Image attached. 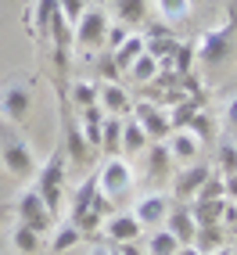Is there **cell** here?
<instances>
[{
	"mask_svg": "<svg viewBox=\"0 0 237 255\" xmlns=\"http://www.w3.org/2000/svg\"><path fill=\"white\" fill-rule=\"evenodd\" d=\"M65 165H69V158H65V147L58 140V147L50 151V158L43 165H36V176H32V187H36V194L43 198V205L50 216H61V194H65Z\"/></svg>",
	"mask_w": 237,
	"mask_h": 255,
	"instance_id": "6da1fadb",
	"label": "cell"
},
{
	"mask_svg": "<svg viewBox=\"0 0 237 255\" xmlns=\"http://www.w3.org/2000/svg\"><path fill=\"white\" fill-rule=\"evenodd\" d=\"M234 32H237V7L230 4V7H227V18L198 36L194 58H198L201 65H223V61L234 54Z\"/></svg>",
	"mask_w": 237,
	"mask_h": 255,
	"instance_id": "7a4b0ae2",
	"label": "cell"
},
{
	"mask_svg": "<svg viewBox=\"0 0 237 255\" xmlns=\"http://www.w3.org/2000/svg\"><path fill=\"white\" fill-rule=\"evenodd\" d=\"M32 101H36L32 79H7L0 87V119L11 123V126H25L29 112H32Z\"/></svg>",
	"mask_w": 237,
	"mask_h": 255,
	"instance_id": "3957f363",
	"label": "cell"
},
{
	"mask_svg": "<svg viewBox=\"0 0 237 255\" xmlns=\"http://www.w3.org/2000/svg\"><path fill=\"white\" fill-rule=\"evenodd\" d=\"M97 191H101V198H108V201H122L133 191V165L122 155L105 158V165L97 169Z\"/></svg>",
	"mask_w": 237,
	"mask_h": 255,
	"instance_id": "277c9868",
	"label": "cell"
},
{
	"mask_svg": "<svg viewBox=\"0 0 237 255\" xmlns=\"http://www.w3.org/2000/svg\"><path fill=\"white\" fill-rule=\"evenodd\" d=\"M105 32H108V14L101 7H87L79 14V22L72 25V47H79L83 54L105 47Z\"/></svg>",
	"mask_w": 237,
	"mask_h": 255,
	"instance_id": "5b68a950",
	"label": "cell"
},
{
	"mask_svg": "<svg viewBox=\"0 0 237 255\" xmlns=\"http://www.w3.org/2000/svg\"><path fill=\"white\" fill-rule=\"evenodd\" d=\"M14 212H18V223L32 227L36 234H50V230H54V223H58V219L47 212L43 198L36 194V187H25V191L18 194V201H14Z\"/></svg>",
	"mask_w": 237,
	"mask_h": 255,
	"instance_id": "8992f818",
	"label": "cell"
},
{
	"mask_svg": "<svg viewBox=\"0 0 237 255\" xmlns=\"http://www.w3.org/2000/svg\"><path fill=\"white\" fill-rule=\"evenodd\" d=\"M0 165L7 169L14 180H32L36 176V158H32V147L25 140H4L0 144Z\"/></svg>",
	"mask_w": 237,
	"mask_h": 255,
	"instance_id": "52a82bcc",
	"label": "cell"
},
{
	"mask_svg": "<svg viewBox=\"0 0 237 255\" xmlns=\"http://www.w3.org/2000/svg\"><path fill=\"white\" fill-rule=\"evenodd\" d=\"M129 119L137 123L144 133H147V140H165L169 133H173V123H169V112L158 108V105H147V101H140V105H133Z\"/></svg>",
	"mask_w": 237,
	"mask_h": 255,
	"instance_id": "ba28073f",
	"label": "cell"
},
{
	"mask_svg": "<svg viewBox=\"0 0 237 255\" xmlns=\"http://www.w3.org/2000/svg\"><path fill=\"white\" fill-rule=\"evenodd\" d=\"M101 234H105L108 241H115V245H129V241H137L144 234V227L137 223L133 212H112L105 223H101Z\"/></svg>",
	"mask_w": 237,
	"mask_h": 255,
	"instance_id": "9c48e42d",
	"label": "cell"
},
{
	"mask_svg": "<svg viewBox=\"0 0 237 255\" xmlns=\"http://www.w3.org/2000/svg\"><path fill=\"white\" fill-rule=\"evenodd\" d=\"M209 173H212V169L201 165V162H187L183 169H176V176H173V194H176V201H191V198L198 194V187L209 180Z\"/></svg>",
	"mask_w": 237,
	"mask_h": 255,
	"instance_id": "30bf717a",
	"label": "cell"
},
{
	"mask_svg": "<svg viewBox=\"0 0 237 255\" xmlns=\"http://www.w3.org/2000/svg\"><path fill=\"white\" fill-rule=\"evenodd\" d=\"M97 105L105 108V115L126 119L133 112V97L126 94V87H118V83H97Z\"/></svg>",
	"mask_w": 237,
	"mask_h": 255,
	"instance_id": "8fae6325",
	"label": "cell"
},
{
	"mask_svg": "<svg viewBox=\"0 0 237 255\" xmlns=\"http://www.w3.org/2000/svg\"><path fill=\"white\" fill-rule=\"evenodd\" d=\"M165 147H169V155H173V162H176V165L198 162V155H201V140L194 137V133H191L187 126L169 133V137H165Z\"/></svg>",
	"mask_w": 237,
	"mask_h": 255,
	"instance_id": "7c38bea8",
	"label": "cell"
},
{
	"mask_svg": "<svg viewBox=\"0 0 237 255\" xmlns=\"http://www.w3.org/2000/svg\"><path fill=\"white\" fill-rule=\"evenodd\" d=\"M162 227H165V230H173L180 245H191V241H194V230H198V219H194L191 205L176 201V205H169V216H165V223H162Z\"/></svg>",
	"mask_w": 237,
	"mask_h": 255,
	"instance_id": "4fadbf2b",
	"label": "cell"
},
{
	"mask_svg": "<svg viewBox=\"0 0 237 255\" xmlns=\"http://www.w3.org/2000/svg\"><path fill=\"white\" fill-rule=\"evenodd\" d=\"M169 205H173V201L165 194H144L137 201V209H133V216H137L140 227H162L165 216H169Z\"/></svg>",
	"mask_w": 237,
	"mask_h": 255,
	"instance_id": "5bb4252c",
	"label": "cell"
},
{
	"mask_svg": "<svg viewBox=\"0 0 237 255\" xmlns=\"http://www.w3.org/2000/svg\"><path fill=\"white\" fill-rule=\"evenodd\" d=\"M144 155H147V176L151 180H165L169 173H176V162H173V155H169L165 140H151L144 147Z\"/></svg>",
	"mask_w": 237,
	"mask_h": 255,
	"instance_id": "9a60e30c",
	"label": "cell"
},
{
	"mask_svg": "<svg viewBox=\"0 0 237 255\" xmlns=\"http://www.w3.org/2000/svg\"><path fill=\"white\" fill-rule=\"evenodd\" d=\"M61 147H65V158H69V162H76V165H83V162H87V151H90V144L83 140L79 123H72V119H65V137H61Z\"/></svg>",
	"mask_w": 237,
	"mask_h": 255,
	"instance_id": "2e32d148",
	"label": "cell"
},
{
	"mask_svg": "<svg viewBox=\"0 0 237 255\" xmlns=\"http://www.w3.org/2000/svg\"><path fill=\"white\" fill-rule=\"evenodd\" d=\"M58 14V0H32V11H29V32L36 40H47V25L50 18Z\"/></svg>",
	"mask_w": 237,
	"mask_h": 255,
	"instance_id": "e0dca14e",
	"label": "cell"
},
{
	"mask_svg": "<svg viewBox=\"0 0 237 255\" xmlns=\"http://www.w3.org/2000/svg\"><path fill=\"white\" fill-rule=\"evenodd\" d=\"M101 126H105V108L101 105L79 108V133H83V140H87L90 147L101 144Z\"/></svg>",
	"mask_w": 237,
	"mask_h": 255,
	"instance_id": "ac0fdd59",
	"label": "cell"
},
{
	"mask_svg": "<svg viewBox=\"0 0 237 255\" xmlns=\"http://www.w3.org/2000/svg\"><path fill=\"white\" fill-rule=\"evenodd\" d=\"M140 54H144V36H140V32H129V36L112 50V61L118 65V72H126V69H129V65L137 61Z\"/></svg>",
	"mask_w": 237,
	"mask_h": 255,
	"instance_id": "d6986e66",
	"label": "cell"
},
{
	"mask_svg": "<svg viewBox=\"0 0 237 255\" xmlns=\"http://www.w3.org/2000/svg\"><path fill=\"white\" fill-rule=\"evenodd\" d=\"M191 245H194L201 255H209V252H216V248H223V245H227V230H223V223H205V227H198Z\"/></svg>",
	"mask_w": 237,
	"mask_h": 255,
	"instance_id": "ffe728a7",
	"label": "cell"
},
{
	"mask_svg": "<svg viewBox=\"0 0 237 255\" xmlns=\"http://www.w3.org/2000/svg\"><path fill=\"white\" fill-rule=\"evenodd\" d=\"M126 76H129L133 83H140V87H147V83H158L162 65H158V58H151L147 50H144V54H140L137 61H133L129 69H126Z\"/></svg>",
	"mask_w": 237,
	"mask_h": 255,
	"instance_id": "44dd1931",
	"label": "cell"
},
{
	"mask_svg": "<svg viewBox=\"0 0 237 255\" xmlns=\"http://www.w3.org/2000/svg\"><path fill=\"white\" fill-rule=\"evenodd\" d=\"M147 144H151V140H147V133L126 115V119H122V144H118V151H122V155H140Z\"/></svg>",
	"mask_w": 237,
	"mask_h": 255,
	"instance_id": "7402d4cb",
	"label": "cell"
},
{
	"mask_svg": "<svg viewBox=\"0 0 237 255\" xmlns=\"http://www.w3.org/2000/svg\"><path fill=\"white\" fill-rule=\"evenodd\" d=\"M115 18L122 22V25H144V18H147V0H115Z\"/></svg>",
	"mask_w": 237,
	"mask_h": 255,
	"instance_id": "603a6c76",
	"label": "cell"
},
{
	"mask_svg": "<svg viewBox=\"0 0 237 255\" xmlns=\"http://www.w3.org/2000/svg\"><path fill=\"white\" fill-rule=\"evenodd\" d=\"M11 245H14V252H18V255H36V252L43 248V234H36L32 227L18 223V227L11 230Z\"/></svg>",
	"mask_w": 237,
	"mask_h": 255,
	"instance_id": "cb8c5ba5",
	"label": "cell"
},
{
	"mask_svg": "<svg viewBox=\"0 0 237 255\" xmlns=\"http://www.w3.org/2000/svg\"><path fill=\"white\" fill-rule=\"evenodd\" d=\"M176 252H180V241H176L173 230L151 227V234H147V255H176Z\"/></svg>",
	"mask_w": 237,
	"mask_h": 255,
	"instance_id": "d4e9b609",
	"label": "cell"
},
{
	"mask_svg": "<svg viewBox=\"0 0 237 255\" xmlns=\"http://www.w3.org/2000/svg\"><path fill=\"white\" fill-rule=\"evenodd\" d=\"M118 144H122V119H115V115H105V126H101V151L112 158L118 155Z\"/></svg>",
	"mask_w": 237,
	"mask_h": 255,
	"instance_id": "484cf974",
	"label": "cell"
},
{
	"mask_svg": "<svg viewBox=\"0 0 237 255\" xmlns=\"http://www.w3.org/2000/svg\"><path fill=\"white\" fill-rule=\"evenodd\" d=\"M83 241V234L76 230V223H61V227H54L50 230V252H72L76 245Z\"/></svg>",
	"mask_w": 237,
	"mask_h": 255,
	"instance_id": "4316f807",
	"label": "cell"
},
{
	"mask_svg": "<svg viewBox=\"0 0 237 255\" xmlns=\"http://www.w3.org/2000/svg\"><path fill=\"white\" fill-rule=\"evenodd\" d=\"M94 198H97V173L79 183V191H76V198H72V209H69V219H76L79 212H87V209L94 205Z\"/></svg>",
	"mask_w": 237,
	"mask_h": 255,
	"instance_id": "83f0119b",
	"label": "cell"
},
{
	"mask_svg": "<svg viewBox=\"0 0 237 255\" xmlns=\"http://www.w3.org/2000/svg\"><path fill=\"white\" fill-rule=\"evenodd\" d=\"M223 205H227V198H212V201H194L191 212L198 219V227H205V223H219V216H223Z\"/></svg>",
	"mask_w": 237,
	"mask_h": 255,
	"instance_id": "f1b7e54d",
	"label": "cell"
},
{
	"mask_svg": "<svg viewBox=\"0 0 237 255\" xmlns=\"http://www.w3.org/2000/svg\"><path fill=\"white\" fill-rule=\"evenodd\" d=\"M69 101L76 108H90V105H97V83H90V79H76L72 87H69Z\"/></svg>",
	"mask_w": 237,
	"mask_h": 255,
	"instance_id": "f546056e",
	"label": "cell"
},
{
	"mask_svg": "<svg viewBox=\"0 0 237 255\" xmlns=\"http://www.w3.org/2000/svg\"><path fill=\"white\" fill-rule=\"evenodd\" d=\"M169 69H173L180 79H187L191 69H194V47H191V43H180V47L173 50V58H169Z\"/></svg>",
	"mask_w": 237,
	"mask_h": 255,
	"instance_id": "4dcf8cb0",
	"label": "cell"
},
{
	"mask_svg": "<svg viewBox=\"0 0 237 255\" xmlns=\"http://www.w3.org/2000/svg\"><path fill=\"white\" fill-rule=\"evenodd\" d=\"M187 129L194 133L201 144H212L216 140V123H212V115H205V112H194L191 123H187Z\"/></svg>",
	"mask_w": 237,
	"mask_h": 255,
	"instance_id": "1f68e13d",
	"label": "cell"
},
{
	"mask_svg": "<svg viewBox=\"0 0 237 255\" xmlns=\"http://www.w3.org/2000/svg\"><path fill=\"white\" fill-rule=\"evenodd\" d=\"M155 4L165 22H183L191 14V0H155Z\"/></svg>",
	"mask_w": 237,
	"mask_h": 255,
	"instance_id": "d6a6232c",
	"label": "cell"
},
{
	"mask_svg": "<svg viewBox=\"0 0 237 255\" xmlns=\"http://www.w3.org/2000/svg\"><path fill=\"white\" fill-rule=\"evenodd\" d=\"M194 112H198V105H194V101H187V97H180L176 105L169 108V123H173V129H183V126L191 123V115H194Z\"/></svg>",
	"mask_w": 237,
	"mask_h": 255,
	"instance_id": "836d02e7",
	"label": "cell"
},
{
	"mask_svg": "<svg viewBox=\"0 0 237 255\" xmlns=\"http://www.w3.org/2000/svg\"><path fill=\"white\" fill-rule=\"evenodd\" d=\"M212 198H227L223 194V176H219V173H209V180L198 187V194L191 201H212Z\"/></svg>",
	"mask_w": 237,
	"mask_h": 255,
	"instance_id": "e575fe53",
	"label": "cell"
},
{
	"mask_svg": "<svg viewBox=\"0 0 237 255\" xmlns=\"http://www.w3.org/2000/svg\"><path fill=\"white\" fill-rule=\"evenodd\" d=\"M219 176H237V144H223L219 147Z\"/></svg>",
	"mask_w": 237,
	"mask_h": 255,
	"instance_id": "d590c367",
	"label": "cell"
},
{
	"mask_svg": "<svg viewBox=\"0 0 237 255\" xmlns=\"http://www.w3.org/2000/svg\"><path fill=\"white\" fill-rule=\"evenodd\" d=\"M129 32H133V29H129V25H122V22H118V25H108V32H105V47H108V54H112V50L129 36Z\"/></svg>",
	"mask_w": 237,
	"mask_h": 255,
	"instance_id": "8d00e7d4",
	"label": "cell"
},
{
	"mask_svg": "<svg viewBox=\"0 0 237 255\" xmlns=\"http://www.w3.org/2000/svg\"><path fill=\"white\" fill-rule=\"evenodd\" d=\"M58 11H61L65 18L76 25V22H79V14L87 11V0H58Z\"/></svg>",
	"mask_w": 237,
	"mask_h": 255,
	"instance_id": "74e56055",
	"label": "cell"
},
{
	"mask_svg": "<svg viewBox=\"0 0 237 255\" xmlns=\"http://www.w3.org/2000/svg\"><path fill=\"white\" fill-rule=\"evenodd\" d=\"M118 65L112 61V54H101V83H118Z\"/></svg>",
	"mask_w": 237,
	"mask_h": 255,
	"instance_id": "f35d334b",
	"label": "cell"
},
{
	"mask_svg": "<svg viewBox=\"0 0 237 255\" xmlns=\"http://www.w3.org/2000/svg\"><path fill=\"white\" fill-rule=\"evenodd\" d=\"M165 32H173L165 22H155V25H147V36H165Z\"/></svg>",
	"mask_w": 237,
	"mask_h": 255,
	"instance_id": "ab89813d",
	"label": "cell"
},
{
	"mask_svg": "<svg viewBox=\"0 0 237 255\" xmlns=\"http://www.w3.org/2000/svg\"><path fill=\"white\" fill-rule=\"evenodd\" d=\"M227 123H230V126H237V97L227 105Z\"/></svg>",
	"mask_w": 237,
	"mask_h": 255,
	"instance_id": "60d3db41",
	"label": "cell"
},
{
	"mask_svg": "<svg viewBox=\"0 0 237 255\" xmlns=\"http://www.w3.org/2000/svg\"><path fill=\"white\" fill-rule=\"evenodd\" d=\"M176 255H201V252H198L194 245H180V252H176Z\"/></svg>",
	"mask_w": 237,
	"mask_h": 255,
	"instance_id": "b9f144b4",
	"label": "cell"
},
{
	"mask_svg": "<svg viewBox=\"0 0 237 255\" xmlns=\"http://www.w3.org/2000/svg\"><path fill=\"white\" fill-rule=\"evenodd\" d=\"M209 255H234V248H227V245H223V248H216V252H209Z\"/></svg>",
	"mask_w": 237,
	"mask_h": 255,
	"instance_id": "7bdbcfd3",
	"label": "cell"
},
{
	"mask_svg": "<svg viewBox=\"0 0 237 255\" xmlns=\"http://www.w3.org/2000/svg\"><path fill=\"white\" fill-rule=\"evenodd\" d=\"M108 255H126V252H122V248H118V245H115V248H108Z\"/></svg>",
	"mask_w": 237,
	"mask_h": 255,
	"instance_id": "ee69618b",
	"label": "cell"
},
{
	"mask_svg": "<svg viewBox=\"0 0 237 255\" xmlns=\"http://www.w3.org/2000/svg\"><path fill=\"white\" fill-rule=\"evenodd\" d=\"M90 255H108V248H90Z\"/></svg>",
	"mask_w": 237,
	"mask_h": 255,
	"instance_id": "f6af8a7d",
	"label": "cell"
},
{
	"mask_svg": "<svg viewBox=\"0 0 237 255\" xmlns=\"http://www.w3.org/2000/svg\"><path fill=\"white\" fill-rule=\"evenodd\" d=\"M234 144H237V140H234Z\"/></svg>",
	"mask_w": 237,
	"mask_h": 255,
	"instance_id": "bcb514c9",
	"label": "cell"
},
{
	"mask_svg": "<svg viewBox=\"0 0 237 255\" xmlns=\"http://www.w3.org/2000/svg\"><path fill=\"white\" fill-rule=\"evenodd\" d=\"M234 255H237V252H234Z\"/></svg>",
	"mask_w": 237,
	"mask_h": 255,
	"instance_id": "7dc6e473",
	"label": "cell"
}]
</instances>
